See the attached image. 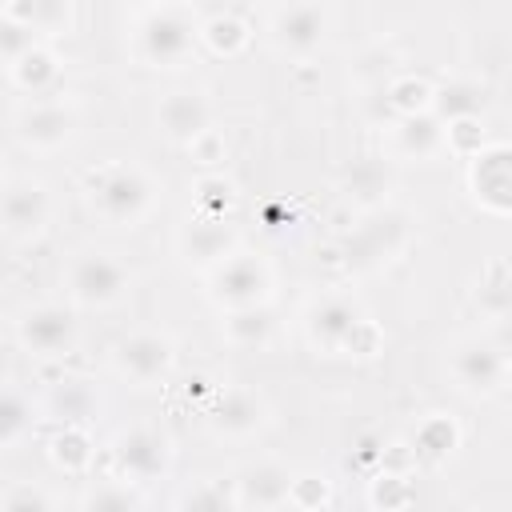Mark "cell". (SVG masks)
<instances>
[{"label":"cell","instance_id":"1","mask_svg":"<svg viewBox=\"0 0 512 512\" xmlns=\"http://www.w3.org/2000/svg\"><path fill=\"white\" fill-rule=\"evenodd\" d=\"M84 200L108 228L132 232L160 204V180L136 160H104L84 172Z\"/></svg>","mask_w":512,"mask_h":512},{"label":"cell","instance_id":"2","mask_svg":"<svg viewBox=\"0 0 512 512\" xmlns=\"http://www.w3.org/2000/svg\"><path fill=\"white\" fill-rule=\"evenodd\" d=\"M416 240V220L404 208H372L360 212L356 224L336 236V260L348 276H376L384 268H392Z\"/></svg>","mask_w":512,"mask_h":512},{"label":"cell","instance_id":"3","mask_svg":"<svg viewBox=\"0 0 512 512\" xmlns=\"http://www.w3.org/2000/svg\"><path fill=\"white\" fill-rule=\"evenodd\" d=\"M128 52L140 68H152V72L184 68L200 52V16L180 0L152 4L132 20Z\"/></svg>","mask_w":512,"mask_h":512},{"label":"cell","instance_id":"4","mask_svg":"<svg viewBox=\"0 0 512 512\" xmlns=\"http://www.w3.org/2000/svg\"><path fill=\"white\" fill-rule=\"evenodd\" d=\"M64 296L68 304H76L80 312H112L132 296V268L104 248H84L64 264Z\"/></svg>","mask_w":512,"mask_h":512},{"label":"cell","instance_id":"5","mask_svg":"<svg viewBox=\"0 0 512 512\" xmlns=\"http://www.w3.org/2000/svg\"><path fill=\"white\" fill-rule=\"evenodd\" d=\"M204 296L216 312L272 304L276 300V268L264 252L240 244L232 256H224L216 268L204 272Z\"/></svg>","mask_w":512,"mask_h":512},{"label":"cell","instance_id":"6","mask_svg":"<svg viewBox=\"0 0 512 512\" xmlns=\"http://www.w3.org/2000/svg\"><path fill=\"white\" fill-rule=\"evenodd\" d=\"M80 308L76 304H60V300H40L16 312L12 320V340L20 352H28L32 360H68L80 344Z\"/></svg>","mask_w":512,"mask_h":512},{"label":"cell","instance_id":"7","mask_svg":"<svg viewBox=\"0 0 512 512\" xmlns=\"http://www.w3.org/2000/svg\"><path fill=\"white\" fill-rule=\"evenodd\" d=\"M176 340L156 328H132L108 344V368L132 388H164L176 372Z\"/></svg>","mask_w":512,"mask_h":512},{"label":"cell","instance_id":"8","mask_svg":"<svg viewBox=\"0 0 512 512\" xmlns=\"http://www.w3.org/2000/svg\"><path fill=\"white\" fill-rule=\"evenodd\" d=\"M448 376L460 396L468 400H492L512 388V352L488 336L460 340L448 356Z\"/></svg>","mask_w":512,"mask_h":512},{"label":"cell","instance_id":"9","mask_svg":"<svg viewBox=\"0 0 512 512\" xmlns=\"http://www.w3.org/2000/svg\"><path fill=\"white\" fill-rule=\"evenodd\" d=\"M108 460H112V472L136 480V484H156V480H168L172 476V464H176V444L172 436L160 428V424H128L112 436L108 444Z\"/></svg>","mask_w":512,"mask_h":512},{"label":"cell","instance_id":"10","mask_svg":"<svg viewBox=\"0 0 512 512\" xmlns=\"http://www.w3.org/2000/svg\"><path fill=\"white\" fill-rule=\"evenodd\" d=\"M76 128H80V112L64 96L28 100L12 112V140L36 156H52V152L68 148L76 140Z\"/></svg>","mask_w":512,"mask_h":512},{"label":"cell","instance_id":"11","mask_svg":"<svg viewBox=\"0 0 512 512\" xmlns=\"http://www.w3.org/2000/svg\"><path fill=\"white\" fill-rule=\"evenodd\" d=\"M272 420V408L264 400V392L248 388V384H228L216 388V396L204 408V424L216 440L224 444H248L256 440Z\"/></svg>","mask_w":512,"mask_h":512},{"label":"cell","instance_id":"12","mask_svg":"<svg viewBox=\"0 0 512 512\" xmlns=\"http://www.w3.org/2000/svg\"><path fill=\"white\" fill-rule=\"evenodd\" d=\"M332 28L324 0H288L268 20V44L288 60H308L324 48Z\"/></svg>","mask_w":512,"mask_h":512},{"label":"cell","instance_id":"13","mask_svg":"<svg viewBox=\"0 0 512 512\" xmlns=\"http://www.w3.org/2000/svg\"><path fill=\"white\" fill-rule=\"evenodd\" d=\"M52 216H56V200H52L44 180H36V176H12L8 180L0 220H4V240L12 248L36 244L48 232Z\"/></svg>","mask_w":512,"mask_h":512},{"label":"cell","instance_id":"14","mask_svg":"<svg viewBox=\"0 0 512 512\" xmlns=\"http://www.w3.org/2000/svg\"><path fill=\"white\" fill-rule=\"evenodd\" d=\"M240 248V224L232 216H216V212H188L184 224L176 228V256L180 264L208 272L216 268L224 256H232Z\"/></svg>","mask_w":512,"mask_h":512},{"label":"cell","instance_id":"15","mask_svg":"<svg viewBox=\"0 0 512 512\" xmlns=\"http://www.w3.org/2000/svg\"><path fill=\"white\" fill-rule=\"evenodd\" d=\"M360 320H364V308L352 292H324L304 308L300 332L316 356H344V344Z\"/></svg>","mask_w":512,"mask_h":512},{"label":"cell","instance_id":"16","mask_svg":"<svg viewBox=\"0 0 512 512\" xmlns=\"http://www.w3.org/2000/svg\"><path fill=\"white\" fill-rule=\"evenodd\" d=\"M468 196L488 216H512V140H488L472 160H464Z\"/></svg>","mask_w":512,"mask_h":512},{"label":"cell","instance_id":"17","mask_svg":"<svg viewBox=\"0 0 512 512\" xmlns=\"http://www.w3.org/2000/svg\"><path fill=\"white\" fill-rule=\"evenodd\" d=\"M152 120L168 144L188 148L196 136H204L216 124V108H212V96L204 88H172L156 100Z\"/></svg>","mask_w":512,"mask_h":512},{"label":"cell","instance_id":"18","mask_svg":"<svg viewBox=\"0 0 512 512\" xmlns=\"http://www.w3.org/2000/svg\"><path fill=\"white\" fill-rule=\"evenodd\" d=\"M396 188V160L388 152H364L352 156L340 172V200L356 212L384 208Z\"/></svg>","mask_w":512,"mask_h":512},{"label":"cell","instance_id":"19","mask_svg":"<svg viewBox=\"0 0 512 512\" xmlns=\"http://www.w3.org/2000/svg\"><path fill=\"white\" fill-rule=\"evenodd\" d=\"M292 468L276 456H260L248 460L244 468L232 472L236 484V508L240 512H272V508H288L292 496Z\"/></svg>","mask_w":512,"mask_h":512},{"label":"cell","instance_id":"20","mask_svg":"<svg viewBox=\"0 0 512 512\" xmlns=\"http://www.w3.org/2000/svg\"><path fill=\"white\" fill-rule=\"evenodd\" d=\"M384 152L396 164H432V160H440L448 152V144H444V120L436 112L392 116L388 120Z\"/></svg>","mask_w":512,"mask_h":512},{"label":"cell","instance_id":"21","mask_svg":"<svg viewBox=\"0 0 512 512\" xmlns=\"http://www.w3.org/2000/svg\"><path fill=\"white\" fill-rule=\"evenodd\" d=\"M8 72V84L32 100H44V96H60V84H64V60L56 56V48L48 40H40L36 48H28L20 60L4 64Z\"/></svg>","mask_w":512,"mask_h":512},{"label":"cell","instance_id":"22","mask_svg":"<svg viewBox=\"0 0 512 512\" xmlns=\"http://www.w3.org/2000/svg\"><path fill=\"white\" fill-rule=\"evenodd\" d=\"M220 336H224V344L236 348V352H268V348L276 344V316H272V304L220 312Z\"/></svg>","mask_w":512,"mask_h":512},{"label":"cell","instance_id":"23","mask_svg":"<svg viewBox=\"0 0 512 512\" xmlns=\"http://www.w3.org/2000/svg\"><path fill=\"white\" fill-rule=\"evenodd\" d=\"M408 444H412V452H416L420 460H428V464H444V460H452V456L460 452V444H464V428H460V420H456L452 412H428V416L416 420Z\"/></svg>","mask_w":512,"mask_h":512},{"label":"cell","instance_id":"24","mask_svg":"<svg viewBox=\"0 0 512 512\" xmlns=\"http://www.w3.org/2000/svg\"><path fill=\"white\" fill-rule=\"evenodd\" d=\"M200 48L216 60H240L252 48V24L240 12H212L200 20Z\"/></svg>","mask_w":512,"mask_h":512},{"label":"cell","instance_id":"25","mask_svg":"<svg viewBox=\"0 0 512 512\" xmlns=\"http://www.w3.org/2000/svg\"><path fill=\"white\" fill-rule=\"evenodd\" d=\"M48 460L64 476H88L96 464V440H92L88 424H60L48 436Z\"/></svg>","mask_w":512,"mask_h":512},{"label":"cell","instance_id":"26","mask_svg":"<svg viewBox=\"0 0 512 512\" xmlns=\"http://www.w3.org/2000/svg\"><path fill=\"white\" fill-rule=\"evenodd\" d=\"M76 504L84 512H140V508H148V492H144V484L112 472L104 480H92Z\"/></svg>","mask_w":512,"mask_h":512},{"label":"cell","instance_id":"27","mask_svg":"<svg viewBox=\"0 0 512 512\" xmlns=\"http://www.w3.org/2000/svg\"><path fill=\"white\" fill-rule=\"evenodd\" d=\"M36 424H40V408L32 404V396L16 380H8L4 384V400H0V448L16 452L36 432Z\"/></svg>","mask_w":512,"mask_h":512},{"label":"cell","instance_id":"28","mask_svg":"<svg viewBox=\"0 0 512 512\" xmlns=\"http://www.w3.org/2000/svg\"><path fill=\"white\" fill-rule=\"evenodd\" d=\"M76 4L80 0H4L0 12H20L44 40H60L76 32Z\"/></svg>","mask_w":512,"mask_h":512},{"label":"cell","instance_id":"29","mask_svg":"<svg viewBox=\"0 0 512 512\" xmlns=\"http://www.w3.org/2000/svg\"><path fill=\"white\" fill-rule=\"evenodd\" d=\"M488 108V84L472 80V76H448L436 84V100H432V112L448 124L456 116H484Z\"/></svg>","mask_w":512,"mask_h":512},{"label":"cell","instance_id":"30","mask_svg":"<svg viewBox=\"0 0 512 512\" xmlns=\"http://www.w3.org/2000/svg\"><path fill=\"white\" fill-rule=\"evenodd\" d=\"M364 500H368V508H376V512H400V508H412V504H416V480H412V468H392V464L372 468L368 488H364Z\"/></svg>","mask_w":512,"mask_h":512},{"label":"cell","instance_id":"31","mask_svg":"<svg viewBox=\"0 0 512 512\" xmlns=\"http://www.w3.org/2000/svg\"><path fill=\"white\" fill-rule=\"evenodd\" d=\"M384 112L388 116H416V112H432L436 100V84L420 72H396L384 88H380Z\"/></svg>","mask_w":512,"mask_h":512},{"label":"cell","instance_id":"32","mask_svg":"<svg viewBox=\"0 0 512 512\" xmlns=\"http://www.w3.org/2000/svg\"><path fill=\"white\" fill-rule=\"evenodd\" d=\"M44 412L56 420V424H88L92 412H96V392L88 380L80 376H64L52 384L48 400H44Z\"/></svg>","mask_w":512,"mask_h":512},{"label":"cell","instance_id":"33","mask_svg":"<svg viewBox=\"0 0 512 512\" xmlns=\"http://www.w3.org/2000/svg\"><path fill=\"white\" fill-rule=\"evenodd\" d=\"M172 504L184 508V512H240L236 508V484H232V476L200 480L188 492H180Z\"/></svg>","mask_w":512,"mask_h":512},{"label":"cell","instance_id":"34","mask_svg":"<svg viewBox=\"0 0 512 512\" xmlns=\"http://www.w3.org/2000/svg\"><path fill=\"white\" fill-rule=\"evenodd\" d=\"M236 200H240V192H236V184H232L220 168H216V172H200V176L192 180V208H196V212L232 216Z\"/></svg>","mask_w":512,"mask_h":512},{"label":"cell","instance_id":"35","mask_svg":"<svg viewBox=\"0 0 512 512\" xmlns=\"http://www.w3.org/2000/svg\"><path fill=\"white\" fill-rule=\"evenodd\" d=\"M336 504V488L324 472H296L292 476V496H288V508H300V512H320V508H332Z\"/></svg>","mask_w":512,"mask_h":512},{"label":"cell","instance_id":"36","mask_svg":"<svg viewBox=\"0 0 512 512\" xmlns=\"http://www.w3.org/2000/svg\"><path fill=\"white\" fill-rule=\"evenodd\" d=\"M444 144H448V156L472 160V156L488 144L484 116H456V120H448V124H444Z\"/></svg>","mask_w":512,"mask_h":512},{"label":"cell","instance_id":"37","mask_svg":"<svg viewBox=\"0 0 512 512\" xmlns=\"http://www.w3.org/2000/svg\"><path fill=\"white\" fill-rule=\"evenodd\" d=\"M60 504L64 500L56 492H48L44 484H36V480H12L4 488V496H0V508L4 512H52Z\"/></svg>","mask_w":512,"mask_h":512},{"label":"cell","instance_id":"38","mask_svg":"<svg viewBox=\"0 0 512 512\" xmlns=\"http://www.w3.org/2000/svg\"><path fill=\"white\" fill-rule=\"evenodd\" d=\"M44 36L20 16V12H0V56H4V64H12V60H20L28 48H36Z\"/></svg>","mask_w":512,"mask_h":512},{"label":"cell","instance_id":"39","mask_svg":"<svg viewBox=\"0 0 512 512\" xmlns=\"http://www.w3.org/2000/svg\"><path fill=\"white\" fill-rule=\"evenodd\" d=\"M380 352H384V328H380V320H372L364 312V320L352 328V336L344 344V356L348 360H376Z\"/></svg>","mask_w":512,"mask_h":512},{"label":"cell","instance_id":"40","mask_svg":"<svg viewBox=\"0 0 512 512\" xmlns=\"http://www.w3.org/2000/svg\"><path fill=\"white\" fill-rule=\"evenodd\" d=\"M188 156H192V160H196L204 172H216V168L228 160V136H224L216 124H212L204 136H196V140L188 144Z\"/></svg>","mask_w":512,"mask_h":512},{"label":"cell","instance_id":"41","mask_svg":"<svg viewBox=\"0 0 512 512\" xmlns=\"http://www.w3.org/2000/svg\"><path fill=\"white\" fill-rule=\"evenodd\" d=\"M380 460H384V444H376L372 436H364L360 448H356V464H364V468H380Z\"/></svg>","mask_w":512,"mask_h":512},{"label":"cell","instance_id":"42","mask_svg":"<svg viewBox=\"0 0 512 512\" xmlns=\"http://www.w3.org/2000/svg\"><path fill=\"white\" fill-rule=\"evenodd\" d=\"M504 288H508V304H512V268H508V276H504Z\"/></svg>","mask_w":512,"mask_h":512},{"label":"cell","instance_id":"43","mask_svg":"<svg viewBox=\"0 0 512 512\" xmlns=\"http://www.w3.org/2000/svg\"><path fill=\"white\" fill-rule=\"evenodd\" d=\"M128 4H140V8H152V4H164V0H128Z\"/></svg>","mask_w":512,"mask_h":512}]
</instances>
